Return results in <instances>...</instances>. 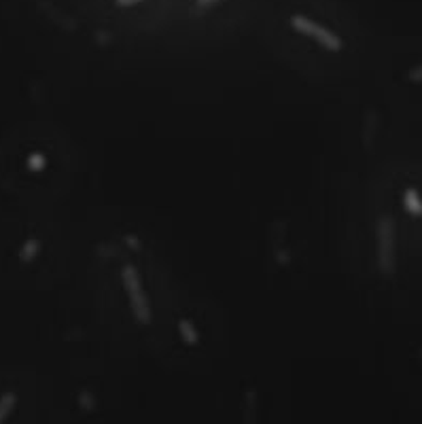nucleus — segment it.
<instances>
[{
	"label": "nucleus",
	"instance_id": "f257e3e1",
	"mask_svg": "<svg viewBox=\"0 0 422 424\" xmlns=\"http://www.w3.org/2000/svg\"><path fill=\"white\" fill-rule=\"evenodd\" d=\"M121 282H123V289H126V293L130 297V305H132V312L136 316V321L142 323V325H149L151 323V303L146 299L140 274L136 272L134 265H126V268H123Z\"/></svg>",
	"mask_w": 422,
	"mask_h": 424
},
{
	"label": "nucleus",
	"instance_id": "f03ea898",
	"mask_svg": "<svg viewBox=\"0 0 422 424\" xmlns=\"http://www.w3.org/2000/svg\"><path fill=\"white\" fill-rule=\"evenodd\" d=\"M291 28H293L295 32L308 36V38H314L316 43H319L321 47H325L327 51H333V53H336V51H342V47H344L342 38H340L336 32H331L329 28L321 26L319 22H314V20H310V17L293 15V17H291Z\"/></svg>",
	"mask_w": 422,
	"mask_h": 424
},
{
	"label": "nucleus",
	"instance_id": "7ed1b4c3",
	"mask_svg": "<svg viewBox=\"0 0 422 424\" xmlns=\"http://www.w3.org/2000/svg\"><path fill=\"white\" fill-rule=\"evenodd\" d=\"M38 252H40V242H38L36 238H28V240L22 244V248H20V261L32 263V261L38 257Z\"/></svg>",
	"mask_w": 422,
	"mask_h": 424
},
{
	"label": "nucleus",
	"instance_id": "20e7f679",
	"mask_svg": "<svg viewBox=\"0 0 422 424\" xmlns=\"http://www.w3.org/2000/svg\"><path fill=\"white\" fill-rule=\"evenodd\" d=\"M15 405H17V395L15 393L7 391V393L0 395V422H5L11 416Z\"/></svg>",
	"mask_w": 422,
	"mask_h": 424
},
{
	"label": "nucleus",
	"instance_id": "39448f33",
	"mask_svg": "<svg viewBox=\"0 0 422 424\" xmlns=\"http://www.w3.org/2000/svg\"><path fill=\"white\" fill-rule=\"evenodd\" d=\"M47 168V157L40 151H34L28 155V170L30 172H43Z\"/></svg>",
	"mask_w": 422,
	"mask_h": 424
},
{
	"label": "nucleus",
	"instance_id": "423d86ee",
	"mask_svg": "<svg viewBox=\"0 0 422 424\" xmlns=\"http://www.w3.org/2000/svg\"><path fill=\"white\" fill-rule=\"evenodd\" d=\"M181 331H183V338H185L187 344H195V342H197V333H195V329L191 327V323L181 321Z\"/></svg>",
	"mask_w": 422,
	"mask_h": 424
},
{
	"label": "nucleus",
	"instance_id": "0eeeda50",
	"mask_svg": "<svg viewBox=\"0 0 422 424\" xmlns=\"http://www.w3.org/2000/svg\"><path fill=\"white\" fill-rule=\"evenodd\" d=\"M136 3H142V0H117L119 7H132V5H136Z\"/></svg>",
	"mask_w": 422,
	"mask_h": 424
},
{
	"label": "nucleus",
	"instance_id": "6e6552de",
	"mask_svg": "<svg viewBox=\"0 0 422 424\" xmlns=\"http://www.w3.org/2000/svg\"><path fill=\"white\" fill-rule=\"evenodd\" d=\"M197 7H210V5H215V3H221V0H195Z\"/></svg>",
	"mask_w": 422,
	"mask_h": 424
}]
</instances>
